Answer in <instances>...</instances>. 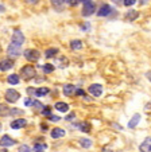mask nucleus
Here are the masks:
<instances>
[{
  "label": "nucleus",
  "instance_id": "obj_1",
  "mask_svg": "<svg viewBox=\"0 0 151 152\" xmlns=\"http://www.w3.org/2000/svg\"><path fill=\"white\" fill-rule=\"evenodd\" d=\"M20 74H22L23 80H32V78H35V75H37V70H35V67L32 66V65H26V66H23L22 69H20Z\"/></svg>",
  "mask_w": 151,
  "mask_h": 152
},
{
  "label": "nucleus",
  "instance_id": "obj_2",
  "mask_svg": "<svg viewBox=\"0 0 151 152\" xmlns=\"http://www.w3.org/2000/svg\"><path fill=\"white\" fill-rule=\"evenodd\" d=\"M23 57L26 58L29 62H37L41 58V51H38L37 49H27L23 53Z\"/></svg>",
  "mask_w": 151,
  "mask_h": 152
},
{
  "label": "nucleus",
  "instance_id": "obj_3",
  "mask_svg": "<svg viewBox=\"0 0 151 152\" xmlns=\"http://www.w3.org/2000/svg\"><path fill=\"white\" fill-rule=\"evenodd\" d=\"M24 34H23L20 30H15L14 34H12V38H11V45H15L18 47H22L23 43H24Z\"/></svg>",
  "mask_w": 151,
  "mask_h": 152
},
{
  "label": "nucleus",
  "instance_id": "obj_4",
  "mask_svg": "<svg viewBox=\"0 0 151 152\" xmlns=\"http://www.w3.org/2000/svg\"><path fill=\"white\" fill-rule=\"evenodd\" d=\"M4 98H6L7 102L10 104H15L16 101H19L20 98V93L15 89H7L6 93H4Z\"/></svg>",
  "mask_w": 151,
  "mask_h": 152
},
{
  "label": "nucleus",
  "instance_id": "obj_5",
  "mask_svg": "<svg viewBox=\"0 0 151 152\" xmlns=\"http://www.w3.org/2000/svg\"><path fill=\"white\" fill-rule=\"evenodd\" d=\"M15 62H14V58L8 57V58H3L0 59V72H8L14 67Z\"/></svg>",
  "mask_w": 151,
  "mask_h": 152
},
{
  "label": "nucleus",
  "instance_id": "obj_6",
  "mask_svg": "<svg viewBox=\"0 0 151 152\" xmlns=\"http://www.w3.org/2000/svg\"><path fill=\"white\" fill-rule=\"evenodd\" d=\"M96 11V6H94L93 1H86L84 3V8H82V16H91V15L94 14Z\"/></svg>",
  "mask_w": 151,
  "mask_h": 152
},
{
  "label": "nucleus",
  "instance_id": "obj_7",
  "mask_svg": "<svg viewBox=\"0 0 151 152\" xmlns=\"http://www.w3.org/2000/svg\"><path fill=\"white\" fill-rule=\"evenodd\" d=\"M7 54H8V57H11V58H18L20 54H22V47H18V46H15V45H11V43H10L8 47H7Z\"/></svg>",
  "mask_w": 151,
  "mask_h": 152
},
{
  "label": "nucleus",
  "instance_id": "obj_8",
  "mask_svg": "<svg viewBox=\"0 0 151 152\" xmlns=\"http://www.w3.org/2000/svg\"><path fill=\"white\" fill-rule=\"evenodd\" d=\"M15 144H16V140H14L8 135H3L0 137V147H11V145H15Z\"/></svg>",
  "mask_w": 151,
  "mask_h": 152
},
{
  "label": "nucleus",
  "instance_id": "obj_9",
  "mask_svg": "<svg viewBox=\"0 0 151 152\" xmlns=\"http://www.w3.org/2000/svg\"><path fill=\"white\" fill-rule=\"evenodd\" d=\"M89 93L92 96H94V97H100L103 94V86L100 83H93V85L89 86Z\"/></svg>",
  "mask_w": 151,
  "mask_h": 152
},
{
  "label": "nucleus",
  "instance_id": "obj_10",
  "mask_svg": "<svg viewBox=\"0 0 151 152\" xmlns=\"http://www.w3.org/2000/svg\"><path fill=\"white\" fill-rule=\"evenodd\" d=\"M111 12H112V7L108 6V4H103L97 11V16H108Z\"/></svg>",
  "mask_w": 151,
  "mask_h": 152
},
{
  "label": "nucleus",
  "instance_id": "obj_11",
  "mask_svg": "<svg viewBox=\"0 0 151 152\" xmlns=\"http://www.w3.org/2000/svg\"><path fill=\"white\" fill-rule=\"evenodd\" d=\"M27 124V121L24 120V118H16V120L11 121V124H10V126H11L12 129H20L23 128V126Z\"/></svg>",
  "mask_w": 151,
  "mask_h": 152
},
{
  "label": "nucleus",
  "instance_id": "obj_12",
  "mask_svg": "<svg viewBox=\"0 0 151 152\" xmlns=\"http://www.w3.org/2000/svg\"><path fill=\"white\" fill-rule=\"evenodd\" d=\"M62 92H63V94H65V96L70 97V96H73L74 93H76V86L71 85V83H66V85L63 86Z\"/></svg>",
  "mask_w": 151,
  "mask_h": 152
},
{
  "label": "nucleus",
  "instance_id": "obj_13",
  "mask_svg": "<svg viewBox=\"0 0 151 152\" xmlns=\"http://www.w3.org/2000/svg\"><path fill=\"white\" fill-rule=\"evenodd\" d=\"M140 118H142V116H140L139 113H135V115L132 116V118H131V120H130V123H128V128H130V129H134V128H136V125H138V124H139Z\"/></svg>",
  "mask_w": 151,
  "mask_h": 152
},
{
  "label": "nucleus",
  "instance_id": "obj_14",
  "mask_svg": "<svg viewBox=\"0 0 151 152\" xmlns=\"http://www.w3.org/2000/svg\"><path fill=\"white\" fill-rule=\"evenodd\" d=\"M50 135H52L53 139H61L66 135V132H65V129H62V128H54Z\"/></svg>",
  "mask_w": 151,
  "mask_h": 152
},
{
  "label": "nucleus",
  "instance_id": "obj_15",
  "mask_svg": "<svg viewBox=\"0 0 151 152\" xmlns=\"http://www.w3.org/2000/svg\"><path fill=\"white\" fill-rule=\"evenodd\" d=\"M55 65H58V67H61V69H65V67L69 66V59L63 55V57H60L55 59Z\"/></svg>",
  "mask_w": 151,
  "mask_h": 152
},
{
  "label": "nucleus",
  "instance_id": "obj_16",
  "mask_svg": "<svg viewBox=\"0 0 151 152\" xmlns=\"http://www.w3.org/2000/svg\"><path fill=\"white\" fill-rule=\"evenodd\" d=\"M140 151L143 152H151V137H147L139 147Z\"/></svg>",
  "mask_w": 151,
  "mask_h": 152
},
{
  "label": "nucleus",
  "instance_id": "obj_17",
  "mask_svg": "<svg viewBox=\"0 0 151 152\" xmlns=\"http://www.w3.org/2000/svg\"><path fill=\"white\" fill-rule=\"evenodd\" d=\"M54 108L58 110V112H62V113H66L69 110V105L66 102H62V101H58V102H55Z\"/></svg>",
  "mask_w": 151,
  "mask_h": 152
},
{
  "label": "nucleus",
  "instance_id": "obj_18",
  "mask_svg": "<svg viewBox=\"0 0 151 152\" xmlns=\"http://www.w3.org/2000/svg\"><path fill=\"white\" fill-rule=\"evenodd\" d=\"M125 20H128V22H134L135 19H138L139 18V12L135 11V10H130L127 14H125Z\"/></svg>",
  "mask_w": 151,
  "mask_h": 152
},
{
  "label": "nucleus",
  "instance_id": "obj_19",
  "mask_svg": "<svg viewBox=\"0 0 151 152\" xmlns=\"http://www.w3.org/2000/svg\"><path fill=\"white\" fill-rule=\"evenodd\" d=\"M10 112H11V108H8L7 104H0V117L10 116Z\"/></svg>",
  "mask_w": 151,
  "mask_h": 152
},
{
  "label": "nucleus",
  "instance_id": "obj_20",
  "mask_svg": "<svg viewBox=\"0 0 151 152\" xmlns=\"http://www.w3.org/2000/svg\"><path fill=\"white\" fill-rule=\"evenodd\" d=\"M50 1H52V6L54 7V8L60 10V11L65 7V4H66V0H50Z\"/></svg>",
  "mask_w": 151,
  "mask_h": 152
},
{
  "label": "nucleus",
  "instance_id": "obj_21",
  "mask_svg": "<svg viewBox=\"0 0 151 152\" xmlns=\"http://www.w3.org/2000/svg\"><path fill=\"white\" fill-rule=\"evenodd\" d=\"M57 54H58V49H55V47H50V49H47L45 51V57L47 58V59H50V58H54Z\"/></svg>",
  "mask_w": 151,
  "mask_h": 152
},
{
  "label": "nucleus",
  "instance_id": "obj_22",
  "mask_svg": "<svg viewBox=\"0 0 151 152\" xmlns=\"http://www.w3.org/2000/svg\"><path fill=\"white\" fill-rule=\"evenodd\" d=\"M7 81H8V83H11V85H18V83L20 82V78L18 74H10Z\"/></svg>",
  "mask_w": 151,
  "mask_h": 152
},
{
  "label": "nucleus",
  "instance_id": "obj_23",
  "mask_svg": "<svg viewBox=\"0 0 151 152\" xmlns=\"http://www.w3.org/2000/svg\"><path fill=\"white\" fill-rule=\"evenodd\" d=\"M70 47L71 50H81L82 49V42L80 39H74L70 42Z\"/></svg>",
  "mask_w": 151,
  "mask_h": 152
},
{
  "label": "nucleus",
  "instance_id": "obj_24",
  "mask_svg": "<svg viewBox=\"0 0 151 152\" xmlns=\"http://www.w3.org/2000/svg\"><path fill=\"white\" fill-rule=\"evenodd\" d=\"M50 92V90L47 89V88H38V89H35V96H37V97H43V96H46L47 94V93Z\"/></svg>",
  "mask_w": 151,
  "mask_h": 152
},
{
  "label": "nucleus",
  "instance_id": "obj_25",
  "mask_svg": "<svg viewBox=\"0 0 151 152\" xmlns=\"http://www.w3.org/2000/svg\"><path fill=\"white\" fill-rule=\"evenodd\" d=\"M76 126H77V128H80V131L86 132V133L91 131V124H89V123H80V124H77Z\"/></svg>",
  "mask_w": 151,
  "mask_h": 152
},
{
  "label": "nucleus",
  "instance_id": "obj_26",
  "mask_svg": "<svg viewBox=\"0 0 151 152\" xmlns=\"http://www.w3.org/2000/svg\"><path fill=\"white\" fill-rule=\"evenodd\" d=\"M43 72L46 73V74H49V73H53L54 72V65H52V63H45L42 66Z\"/></svg>",
  "mask_w": 151,
  "mask_h": 152
},
{
  "label": "nucleus",
  "instance_id": "obj_27",
  "mask_svg": "<svg viewBox=\"0 0 151 152\" xmlns=\"http://www.w3.org/2000/svg\"><path fill=\"white\" fill-rule=\"evenodd\" d=\"M80 144L82 148H91L92 147V140L89 139H80Z\"/></svg>",
  "mask_w": 151,
  "mask_h": 152
},
{
  "label": "nucleus",
  "instance_id": "obj_28",
  "mask_svg": "<svg viewBox=\"0 0 151 152\" xmlns=\"http://www.w3.org/2000/svg\"><path fill=\"white\" fill-rule=\"evenodd\" d=\"M31 106L32 108H35V109H38V110H42L43 109V104L41 102V101H38V100H34L32 101V104H31Z\"/></svg>",
  "mask_w": 151,
  "mask_h": 152
},
{
  "label": "nucleus",
  "instance_id": "obj_29",
  "mask_svg": "<svg viewBox=\"0 0 151 152\" xmlns=\"http://www.w3.org/2000/svg\"><path fill=\"white\" fill-rule=\"evenodd\" d=\"M46 148H47V145H46V144L37 143V144H34V147H32V151H43V149H46Z\"/></svg>",
  "mask_w": 151,
  "mask_h": 152
},
{
  "label": "nucleus",
  "instance_id": "obj_30",
  "mask_svg": "<svg viewBox=\"0 0 151 152\" xmlns=\"http://www.w3.org/2000/svg\"><path fill=\"white\" fill-rule=\"evenodd\" d=\"M80 1H82V0H66V4L70 7H74V6H77Z\"/></svg>",
  "mask_w": 151,
  "mask_h": 152
},
{
  "label": "nucleus",
  "instance_id": "obj_31",
  "mask_svg": "<svg viewBox=\"0 0 151 152\" xmlns=\"http://www.w3.org/2000/svg\"><path fill=\"white\" fill-rule=\"evenodd\" d=\"M10 115H11V116H22L23 115V110H20V109H11Z\"/></svg>",
  "mask_w": 151,
  "mask_h": 152
},
{
  "label": "nucleus",
  "instance_id": "obj_32",
  "mask_svg": "<svg viewBox=\"0 0 151 152\" xmlns=\"http://www.w3.org/2000/svg\"><path fill=\"white\" fill-rule=\"evenodd\" d=\"M136 3V0H124V6L125 7H131V6H134V4Z\"/></svg>",
  "mask_w": 151,
  "mask_h": 152
},
{
  "label": "nucleus",
  "instance_id": "obj_33",
  "mask_svg": "<svg viewBox=\"0 0 151 152\" xmlns=\"http://www.w3.org/2000/svg\"><path fill=\"white\" fill-rule=\"evenodd\" d=\"M19 151H24V152H29V151H32V148H31V147H29V145H26V144H23V145H20Z\"/></svg>",
  "mask_w": 151,
  "mask_h": 152
},
{
  "label": "nucleus",
  "instance_id": "obj_34",
  "mask_svg": "<svg viewBox=\"0 0 151 152\" xmlns=\"http://www.w3.org/2000/svg\"><path fill=\"white\" fill-rule=\"evenodd\" d=\"M49 120H50V121H55V123H57V121L61 120V117H58V116H54V115H50V116H49Z\"/></svg>",
  "mask_w": 151,
  "mask_h": 152
},
{
  "label": "nucleus",
  "instance_id": "obj_35",
  "mask_svg": "<svg viewBox=\"0 0 151 152\" xmlns=\"http://www.w3.org/2000/svg\"><path fill=\"white\" fill-rule=\"evenodd\" d=\"M42 113H43V116H50V108H49V106L43 108V109H42Z\"/></svg>",
  "mask_w": 151,
  "mask_h": 152
},
{
  "label": "nucleus",
  "instance_id": "obj_36",
  "mask_svg": "<svg viewBox=\"0 0 151 152\" xmlns=\"http://www.w3.org/2000/svg\"><path fill=\"white\" fill-rule=\"evenodd\" d=\"M27 4H30V6H35V4L39 1V0H24Z\"/></svg>",
  "mask_w": 151,
  "mask_h": 152
},
{
  "label": "nucleus",
  "instance_id": "obj_37",
  "mask_svg": "<svg viewBox=\"0 0 151 152\" xmlns=\"http://www.w3.org/2000/svg\"><path fill=\"white\" fill-rule=\"evenodd\" d=\"M27 93H29L30 97H32V96H35V89H32V88H29V89H27Z\"/></svg>",
  "mask_w": 151,
  "mask_h": 152
},
{
  "label": "nucleus",
  "instance_id": "obj_38",
  "mask_svg": "<svg viewBox=\"0 0 151 152\" xmlns=\"http://www.w3.org/2000/svg\"><path fill=\"white\" fill-rule=\"evenodd\" d=\"M76 94H78V96H84V97H86L85 92H84V90H81V89H76Z\"/></svg>",
  "mask_w": 151,
  "mask_h": 152
},
{
  "label": "nucleus",
  "instance_id": "obj_39",
  "mask_svg": "<svg viewBox=\"0 0 151 152\" xmlns=\"http://www.w3.org/2000/svg\"><path fill=\"white\" fill-rule=\"evenodd\" d=\"M112 3L117 4V6H122V4L124 3V0H112Z\"/></svg>",
  "mask_w": 151,
  "mask_h": 152
},
{
  "label": "nucleus",
  "instance_id": "obj_40",
  "mask_svg": "<svg viewBox=\"0 0 151 152\" xmlns=\"http://www.w3.org/2000/svg\"><path fill=\"white\" fill-rule=\"evenodd\" d=\"M74 117H76V115H74V113H71V115H69L68 117H66V120H68V121H70V120H73Z\"/></svg>",
  "mask_w": 151,
  "mask_h": 152
},
{
  "label": "nucleus",
  "instance_id": "obj_41",
  "mask_svg": "<svg viewBox=\"0 0 151 152\" xmlns=\"http://www.w3.org/2000/svg\"><path fill=\"white\" fill-rule=\"evenodd\" d=\"M24 104H26V106H30L32 104V100H30V98H27L26 101H24Z\"/></svg>",
  "mask_w": 151,
  "mask_h": 152
},
{
  "label": "nucleus",
  "instance_id": "obj_42",
  "mask_svg": "<svg viewBox=\"0 0 151 152\" xmlns=\"http://www.w3.org/2000/svg\"><path fill=\"white\" fill-rule=\"evenodd\" d=\"M146 78H147V80L151 82V70H150V72H147V73H146Z\"/></svg>",
  "mask_w": 151,
  "mask_h": 152
},
{
  "label": "nucleus",
  "instance_id": "obj_43",
  "mask_svg": "<svg viewBox=\"0 0 151 152\" xmlns=\"http://www.w3.org/2000/svg\"><path fill=\"white\" fill-rule=\"evenodd\" d=\"M4 11H6V7L3 4H0V12H4Z\"/></svg>",
  "mask_w": 151,
  "mask_h": 152
},
{
  "label": "nucleus",
  "instance_id": "obj_44",
  "mask_svg": "<svg viewBox=\"0 0 151 152\" xmlns=\"http://www.w3.org/2000/svg\"><path fill=\"white\" fill-rule=\"evenodd\" d=\"M113 126H115V128H117V129H119V131H122V125H117V124H113Z\"/></svg>",
  "mask_w": 151,
  "mask_h": 152
},
{
  "label": "nucleus",
  "instance_id": "obj_45",
  "mask_svg": "<svg viewBox=\"0 0 151 152\" xmlns=\"http://www.w3.org/2000/svg\"><path fill=\"white\" fill-rule=\"evenodd\" d=\"M41 128H42V131H46V128H47V126L43 125V124H42V125H41Z\"/></svg>",
  "mask_w": 151,
  "mask_h": 152
},
{
  "label": "nucleus",
  "instance_id": "obj_46",
  "mask_svg": "<svg viewBox=\"0 0 151 152\" xmlns=\"http://www.w3.org/2000/svg\"><path fill=\"white\" fill-rule=\"evenodd\" d=\"M1 129H3V125H1V123H0V131H1Z\"/></svg>",
  "mask_w": 151,
  "mask_h": 152
},
{
  "label": "nucleus",
  "instance_id": "obj_47",
  "mask_svg": "<svg viewBox=\"0 0 151 152\" xmlns=\"http://www.w3.org/2000/svg\"><path fill=\"white\" fill-rule=\"evenodd\" d=\"M0 53H1V45H0Z\"/></svg>",
  "mask_w": 151,
  "mask_h": 152
},
{
  "label": "nucleus",
  "instance_id": "obj_48",
  "mask_svg": "<svg viewBox=\"0 0 151 152\" xmlns=\"http://www.w3.org/2000/svg\"><path fill=\"white\" fill-rule=\"evenodd\" d=\"M150 105H151V104H150Z\"/></svg>",
  "mask_w": 151,
  "mask_h": 152
}]
</instances>
